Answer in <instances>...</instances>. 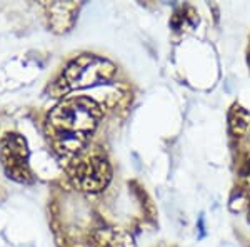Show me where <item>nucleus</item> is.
I'll return each mask as SVG.
<instances>
[{"mask_svg":"<svg viewBox=\"0 0 250 247\" xmlns=\"http://www.w3.org/2000/svg\"><path fill=\"white\" fill-rule=\"evenodd\" d=\"M94 247H134L132 237L119 229H99L92 234Z\"/></svg>","mask_w":250,"mask_h":247,"instance_id":"nucleus-6","label":"nucleus"},{"mask_svg":"<svg viewBox=\"0 0 250 247\" xmlns=\"http://www.w3.org/2000/svg\"><path fill=\"white\" fill-rule=\"evenodd\" d=\"M48 9V20H50V25L55 32H65L72 27L75 20V15L79 12V3L74 2H57L47 5Z\"/></svg>","mask_w":250,"mask_h":247,"instance_id":"nucleus-5","label":"nucleus"},{"mask_svg":"<svg viewBox=\"0 0 250 247\" xmlns=\"http://www.w3.org/2000/svg\"><path fill=\"white\" fill-rule=\"evenodd\" d=\"M102 117V107L88 97H67L47 117V137L62 159L72 160L87 149L88 135Z\"/></svg>","mask_w":250,"mask_h":247,"instance_id":"nucleus-1","label":"nucleus"},{"mask_svg":"<svg viewBox=\"0 0 250 247\" xmlns=\"http://www.w3.org/2000/svg\"><path fill=\"white\" fill-rule=\"evenodd\" d=\"M115 74V66L105 59H100L97 55H80L74 59L55 82L52 90H57L59 94L75 90V89H85L104 84L110 80Z\"/></svg>","mask_w":250,"mask_h":247,"instance_id":"nucleus-2","label":"nucleus"},{"mask_svg":"<svg viewBox=\"0 0 250 247\" xmlns=\"http://www.w3.org/2000/svg\"><path fill=\"white\" fill-rule=\"evenodd\" d=\"M70 177L83 192H100L112 179V169L100 151L85 149L70 164Z\"/></svg>","mask_w":250,"mask_h":247,"instance_id":"nucleus-3","label":"nucleus"},{"mask_svg":"<svg viewBox=\"0 0 250 247\" xmlns=\"http://www.w3.org/2000/svg\"><path fill=\"white\" fill-rule=\"evenodd\" d=\"M229 122H230V131L233 135L244 137L250 132V112L245 109L239 107V105H233L229 115Z\"/></svg>","mask_w":250,"mask_h":247,"instance_id":"nucleus-7","label":"nucleus"},{"mask_svg":"<svg viewBox=\"0 0 250 247\" xmlns=\"http://www.w3.org/2000/svg\"><path fill=\"white\" fill-rule=\"evenodd\" d=\"M0 160L5 169V174L17 182H32L29 165V147L22 135L19 134H5L0 142Z\"/></svg>","mask_w":250,"mask_h":247,"instance_id":"nucleus-4","label":"nucleus"},{"mask_svg":"<svg viewBox=\"0 0 250 247\" xmlns=\"http://www.w3.org/2000/svg\"><path fill=\"white\" fill-rule=\"evenodd\" d=\"M240 179L247 187H250V154L244 159V164L240 167Z\"/></svg>","mask_w":250,"mask_h":247,"instance_id":"nucleus-8","label":"nucleus"},{"mask_svg":"<svg viewBox=\"0 0 250 247\" xmlns=\"http://www.w3.org/2000/svg\"><path fill=\"white\" fill-rule=\"evenodd\" d=\"M249 222H250V205H249Z\"/></svg>","mask_w":250,"mask_h":247,"instance_id":"nucleus-9","label":"nucleus"}]
</instances>
